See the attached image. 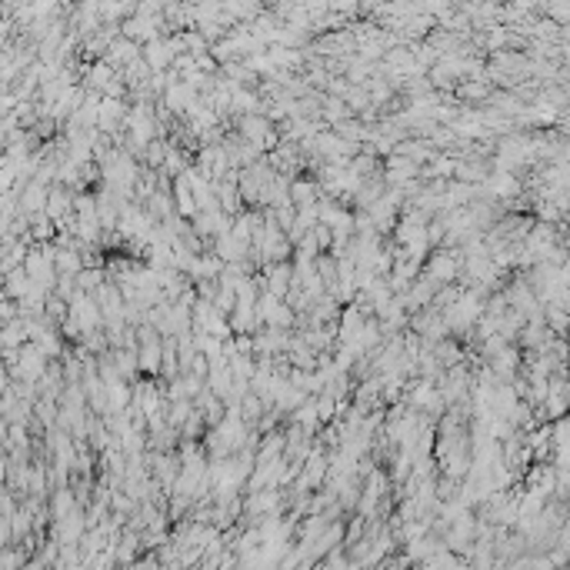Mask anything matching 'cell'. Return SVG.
Wrapping results in <instances>:
<instances>
[{"mask_svg": "<svg viewBox=\"0 0 570 570\" xmlns=\"http://www.w3.org/2000/svg\"><path fill=\"white\" fill-rule=\"evenodd\" d=\"M70 320H74V324H80V330H84V334L97 327V310H94V304H90L84 294L74 297V304H70Z\"/></svg>", "mask_w": 570, "mask_h": 570, "instance_id": "cell-1", "label": "cell"}]
</instances>
